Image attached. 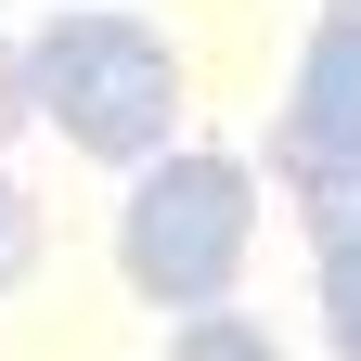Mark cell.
<instances>
[{"label": "cell", "mask_w": 361, "mask_h": 361, "mask_svg": "<svg viewBox=\"0 0 361 361\" xmlns=\"http://www.w3.org/2000/svg\"><path fill=\"white\" fill-rule=\"evenodd\" d=\"M13 78H26V116H52L78 155H104V168H155L168 155V116H180L168 26H142V13H52L39 52H13Z\"/></svg>", "instance_id": "6da1fadb"}, {"label": "cell", "mask_w": 361, "mask_h": 361, "mask_svg": "<svg viewBox=\"0 0 361 361\" xmlns=\"http://www.w3.org/2000/svg\"><path fill=\"white\" fill-rule=\"evenodd\" d=\"M245 233H258V168L180 142V155H155L129 180L116 271H129V297H155V310H219L233 271H245Z\"/></svg>", "instance_id": "7a4b0ae2"}, {"label": "cell", "mask_w": 361, "mask_h": 361, "mask_svg": "<svg viewBox=\"0 0 361 361\" xmlns=\"http://www.w3.org/2000/svg\"><path fill=\"white\" fill-rule=\"evenodd\" d=\"M297 155H361V0H323V26H310V52H297L271 168H297Z\"/></svg>", "instance_id": "3957f363"}, {"label": "cell", "mask_w": 361, "mask_h": 361, "mask_svg": "<svg viewBox=\"0 0 361 361\" xmlns=\"http://www.w3.org/2000/svg\"><path fill=\"white\" fill-rule=\"evenodd\" d=\"M284 194H297V219H310V245H361V155H297Z\"/></svg>", "instance_id": "277c9868"}, {"label": "cell", "mask_w": 361, "mask_h": 361, "mask_svg": "<svg viewBox=\"0 0 361 361\" xmlns=\"http://www.w3.org/2000/svg\"><path fill=\"white\" fill-rule=\"evenodd\" d=\"M168 361H284L271 323H233V310H194V323L168 336Z\"/></svg>", "instance_id": "5b68a950"}, {"label": "cell", "mask_w": 361, "mask_h": 361, "mask_svg": "<svg viewBox=\"0 0 361 361\" xmlns=\"http://www.w3.org/2000/svg\"><path fill=\"white\" fill-rule=\"evenodd\" d=\"M323 258V336H336V361H361V245H310Z\"/></svg>", "instance_id": "8992f818"}, {"label": "cell", "mask_w": 361, "mask_h": 361, "mask_svg": "<svg viewBox=\"0 0 361 361\" xmlns=\"http://www.w3.org/2000/svg\"><path fill=\"white\" fill-rule=\"evenodd\" d=\"M26 271H39V207H26V180L0 168V297H13Z\"/></svg>", "instance_id": "52a82bcc"}, {"label": "cell", "mask_w": 361, "mask_h": 361, "mask_svg": "<svg viewBox=\"0 0 361 361\" xmlns=\"http://www.w3.org/2000/svg\"><path fill=\"white\" fill-rule=\"evenodd\" d=\"M26 129V78H13V52H0V142Z\"/></svg>", "instance_id": "ba28073f"}, {"label": "cell", "mask_w": 361, "mask_h": 361, "mask_svg": "<svg viewBox=\"0 0 361 361\" xmlns=\"http://www.w3.org/2000/svg\"><path fill=\"white\" fill-rule=\"evenodd\" d=\"M52 13H104V0H52Z\"/></svg>", "instance_id": "9c48e42d"}]
</instances>
